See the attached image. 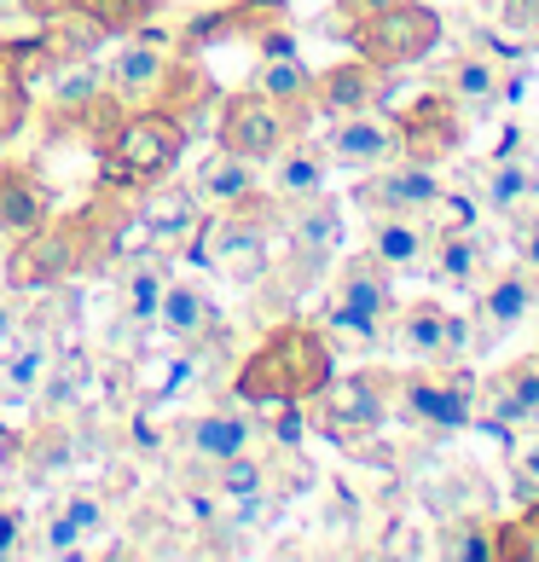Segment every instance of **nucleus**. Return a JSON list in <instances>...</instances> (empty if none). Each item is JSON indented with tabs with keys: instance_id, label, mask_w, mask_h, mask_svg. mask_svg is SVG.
Masks as SVG:
<instances>
[{
	"instance_id": "nucleus-26",
	"label": "nucleus",
	"mask_w": 539,
	"mask_h": 562,
	"mask_svg": "<svg viewBox=\"0 0 539 562\" xmlns=\"http://www.w3.org/2000/svg\"><path fill=\"white\" fill-rule=\"evenodd\" d=\"M256 162H244V157H233V151H215L210 162H198V198L203 203H238V198H250L256 192Z\"/></svg>"
},
{
	"instance_id": "nucleus-10",
	"label": "nucleus",
	"mask_w": 539,
	"mask_h": 562,
	"mask_svg": "<svg viewBox=\"0 0 539 562\" xmlns=\"http://www.w3.org/2000/svg\"><path fill=\"white\" fill-rule=\"evenodd\" d=\"M395 134H401V157L406 162L435 169V162H447L464 145V105L447 88L441 93H424L418 105H406L395 116Z\"/></svg>"
},
{
	"instance_id": "nucleus-43",
	"label": "nucleus",
	"mask_w": 539,
	"mask_h": 562,
	"mask_svg": "<svg viewBox=\"0 0 539 562\" xmlns=\"http://www.w3.org/2000/svg\"><path fill=\"white\" fill-rule=\"evenodd\" d=\"M18 551H24V516L0 510V557H18Z\"/></svg>"
},
{
	"instance_id": "nucleus-36",
	"label": "nucleus",
	"mask_w": 539,
	"mask_h": 562,
	"mask_svg": "<svg viewBox=\"0 0 539 562\" xmlns=\"http://www.w3.org/2000/svg\"><path fill=\"white\" fill-rule=\"evenodd\" d=\"M162 290H169V279L157 273V267H139V273L128 279V314L145 325V319H157V302H162Z\"/></svg>"
},
{
	"instance_id": "nucleus-21",
	"label": "nucleus",
	"mask_w": 539,
	"mask_h": 562,
	"mask_svg": "<svg viewBox=\"0 0 539 562\" xmlns=\"http://www.w3.org/2000/svg\"><path fill=\"white\" fill-rule=\"evenodd\" d=\"M186 447H192L198 458H238V452H250V418H238V412H203V418L186 424L180 435Z\"/></svg>"
},
{
	"instance_id": "nucleus-28",
	"label": "nucleus",
	"mask_w": 539,
	"mask_h": 562,
	"mask_svg": "<svg viewBox=\"0 0 539 562\" xmlns=\"http://www.w3.org/2000/svg\"><path fill=\"white\" fill-rule=\"evenodd\" d=\"M528 198H539V175L528 169V162H487L482 169V203L487 210H499V215H516Z\"/></svg>"
},
{
	"instance_id": "nucleus-13",
	"label": "nucleus",
	"mask_w": 539,
	"mask_h": 562,
	"mask_svg": "<svg viewBox=\"0 0 539 562\" xmlns=\"http://www.w3.org/2000/svg\"><path fill=\"white\" fill-rule=\"evenodd\" d=\"M395 389L406 394V418L424 429H459L475 412L470 371H412V378H395Z\"/></svg>"
},
{
	"instance_id": "nucleus-5",
	"label": "nucleus",
	"mask_w": 539,
	"mask_h": 562,
	"mask_svg": "<svg viewBox=\"0 0 539 562\" xmlns=\"http://www.w3.org/2000/svg\"><path fill=\"white\" fill-rule=\"evenodd\" d=\"M93 256V215L41 221L7 256V290H53Z\"/></svg>"
},
{
	"instance_id": "nucleus-33",
	"label": "nucleus",
	"mask_w": 539,
	"mask_h": 562,
	"mask_svg": "<svg viewBox=\"0 0 539 562\" xmlns=\"http://www.w3.org/2000/svg\"><path fill=\"white\" fill-rule=\"evenodd\" d=\"M81 12H88L105 35H116V30H134L139 18H151L157 0H81Z\"/></svg>"
},
{
	"instance_id": "nucleus-27",
	"label": "nucleus",
	"mask_w": 539,
	"mask_h": 562,
	"mask_svg": "<svg viewBox=\"0 0 539 562\" xmlns=\"http://www.w3.org/2000/svg\"><path fill=\"white\" fill-rule=\"evenodd\" d=\"M441 88L452 93V99H459V105L464 111H487L493 105V99H499V65H487V58H452V65H447V76H441Z\"/></svg>"
},
{
	"instance_id": "nucleus-17",
	"label": "nucleus",
	"mask_w": 539,
	"mask_h": 562,
	"mask_svg": "<svg viewBox=\"0 0 539 562\" xmlns=\"http://www.w3.org/2000/svg\"><path fill=\"white\" fill-rule=\"evenodd\" d=\"M482 412L487 424H534L539 418V353H523L516 366L493 371L482 383Z\"/></svg>"
},
{
	"instance_id": "nucleus-22",
	"label": "nucleus",
	"mask_w": 539,
	"mask_h": 562,
	"mask_svg": "<svg viewBox=\"0 0 539 562\" xmlns=\"http://www.w3.org/2000/svg\"><path fill=\"white\" fill-rule=\"evenodd\" d=\"M424 226H418V215H371V238H366V256H378L389 273L395 267H412L424 256Z\"/></svg>"
},
{
	"instance_id": "nucleus-37",
	"label": "nucleus",
	"mask_w": 539,
	"mask_h": 562,
	"mask_svg": "<svg viewBox=\"0 0 539 562\" xmlns=\"http://www.w3.org/2000/svg\"><path fill=\"white\" fill-rule=\"evenodd\" d=\"M510 244H516V256H523L528 267H539V198H528L523 210L510 215Z\"/></svg>"
},
{
	"instance_id": "nucleus-9",
	"label": "nucleus",
	"mask_w": 539,
	"mask_h": 562,
	"mask_svg": "<svg viewBox=\"0 0 539 562\" xmlns=\"http://www.w3.org/2000/svg\"><path fill=\"white\" fill-rule=\"evenodd\" d=\"M279 233L302 256V279H319L325 261L337 256V244H343V210H337V198H330L325 186H319V192H302V198H284L279 203Z\"/></svg>"
},
{
	"instance_id": "nucleus-8",
	"label": "nucleus",
	"mask_w": 539,
	"mask_h": 562,
	"mask_svg": "<svg viewBox=\"0 0 539 562\" xmlns=\"http://www.w3.org/2000/svg\"><path fill=\"white\" fill-rule=\"evenodd\" d=\"M389 389H395V378H389V371L325 378V389H319V412H314V418L325 424V435H343V441H355V435H371V429L389 418V401H383Z\"/></svg>"
},
{
	"instance_id": "nucleus-41",
	"label": "nucleus",
	"mask_w": 539,
	"mask_h": 562,
	"mask_svg": "<svg viewBox=\"0 0 539 562\" xmlns=\"http://www.w3.org/2000/svg\"><path fill=\"white\" fill-rule=\"evenodd\" d=\"M441 557H493V539H482V528H452V539H441Z\"/></svg>"
},
{
	"instance_id": "nucleus-18",
	"label": "nucleus",
	"mask_w": 539,
	"mask_h": 562,
	"mask_svg": "<svg viewBox=\"0 0 539 562\" xmlns=\"http://www.w3.org/2000/svg\"><path fill=\"white\" fill-rule=\"evenodd\" d=\"M162 76H169V58H162V41L157 35H139L128 41L111 65H105V88L116 105H139V99H157L162 93Z\"/></svg>"
},
{
	"instance_id": "nucleus-24",
	"label": "nucleus",
	"mask_w": 539,
	"mask_h": 562,
	"mask_svg": "<svg viewBox=\"0 0 539 562\" xmlns=\"http://www.w3.org/2000/svg\"><path fill=\"white\" fill-rule=\"evenodd\" d=\"M30 122V81H24V47L0 41V145H12Z\"/></svg>"
},
{
	"instance_id": "nucleus-25",
	"label": "nucleus",
	"mask_w": 539,
	"mask_h": 562,
	"mask_svg": "<svg viewBox=\"0 0 539 562\" xmlns=\"http://www.w3.org/2000/svg\"><path fill=\"white\" fill-rule=\"evenodd\" d=\"M53 366V348L47 342H7L0 348V401H30V394L41 389V378H47Z\"/></svg>"
},
{
	"instance_id": "nucleus-12",
	"label": "nucleus",
	"mask_w": 539,
	"mask_h": 562,
	"mask_svg": "<svg viewBox=\"0 0 539 562\" xmlns=\"http://www.w3.org/2000/svg\"><path fill=\"white\" fill-rule=\"evenodd\" d=\"M134 226H139V238L145 244H192L198 238V226H203V198H198V186H186V180H151V186H139V210H134Z\"/></svg>"
},
{
	"instance_id": "nucleus-11",
	"label": "nucleus",
	"mask_w": 539,
	"mask_h": 562,
	"mask_svg": "<svg viewBox=\"0 0 539 562\" xmlns=\"http://www.w3.org/2000/svg\"><path fill=\"white\" fill-rule=\"evenodd\" d=\"M441 192L447 186L424 162H383V169H366L355 180V203L366 215H429Z\"/></svg>"
},
{
	"instance_id": "nucleus-1",
	"label": "nucleus",
	"mask_w": 539,
	"mask_h": 562,
	"mask_svg": "<svg viewBox=\"0 0 539 562\" xmlns=\"http://www.w3.org/2000/svg\"><path fill=\"white\" fill-rule=\"evenodd\" d=\"M330 330L325 325H307V319H290L279 330H267V342L244 360L238 371V394L250 406L267 412H290L302 401H314L330 378Z\"/></svg>"
},
{
	"instance_id": "nucleus-42",
	"label": "nucleus",
	"mask_w": 539,
	"mask_h": 562,
	"mask_svg": "<svg viewBox=\"0 0 539 562\" xmlns=\"http://www.w3.org/2000/svg\"><path fill=\"white\" fill-rule=\"evenodd\" d=\"M65 510H70V522H76L81 533H99V522H105V516H99V505H93L88 493H70V505H65Z\"/></svg>"
},
{
	"instance_id": "nucleus-6",
	"label": "nucleus",
	"mask_w": 539,
	"mask_h": 562,
	"mask_svg": "<svg viewBox=\"0 0 539 562\" xmlns=\"http://www.w3.org/2000/svg\"><path fill=\"white\" fill-rule=\"evenodd\" d=\"M389 319H395V284H389V267L378 256H360L343 267L337 290H330L325 307V330L330 337H355V342H378Z\"/></svg>"
},
{
	"instance_id": "nucleus-40",
	"label": "nucleus",
	"mask_w": 539,
	"mask_h": 562,
	"mask_svg": "<svg viewBox=\"0 0 539 562\" xmlns=\"http://www.w3.org/2000/svg\"><path fill=\"white\" fill-rule=\"evenodd\" d=\"M516 498H539V435H528L523 452H516Z\"/></svg>"
},
{
	"instance_id": "nucleus-45",
	"label": "nucleus",
	"mask_w": 539,
	"mask_h": 562,
	"mask_svg": "<svg viewBox=\"0 0 539 562\" xmlns=\"http://www.w3.org/2000/svg\"><path fill=\"white\" fill-rule=\"evenodd\" d=\"M70 7H81V0H24V12H35V18H58Z\"/></svg>"
},
{
	"instance_id": "nucleus-29",
	"label": "nucleus",
	"mask_w": 539,
	"mask_h": 562,
	"mask_svg": "<svg viewBox=\"0 0 539 562\" xmlns=\"http://www.w3.org/2000/svg\"><path fill=\"white\" fill-rule=\"evenodd\" d=\"M256 88L273 99V105H284L290 116H296L302 105H314V70H302L296 58H267Z\"/></svg>"
},
{
	"instance_id": "nucleus-44",
	"label": "nucleus",
	"mask_w": 539,
	"mask_h": 562,
	"mask_svg": "<svg viewBox=\"0 0 539 562\" xmlns=\"http://www.w3.org/2000/svg\"><path fill=\"white\" fill-rule=\"evenodd\" d=\"M12 337H18V307H12V296H0V348Z\"/></svg>"
},
{
	"instance_id": "nucleus-38",
	"label": "nucleus",
	"mask_w": 539,
	"mask_h": 562,
	"mask_svg": "<svg viewBox=\"0 0 539 562\" xmlns=\"http://www.w3.org/2000/svg\"><path fill=\"white\" fill-rule=\"evenodd\" d=\"M499 24H505V35L539 41V0H505V7H499Z\"/></svg>"
},
{
	"instance_id": "nucleus-15",
	"label": "nucleus",
	"mask_w": 539,
	"mask_h": 562,
	"mask_svg": "<svg viewBox=\"0 0 539 562\" xmlns=\"http://www.w3.org/2000/svg\"><path fill=\"white\" fill-rule=\"evenodd\" d=\"M395 337H401L406 353H418L429 366H452L470 353V325L459 314H447L441 302H412L395 319Z\"/></svg>"
},
{
	"instance_id": "nucleus-19",
	"label": "nucleus",
	"mask_w": 539,
	"mask_h": 562,
	"mask_svg": "<svg viewBox=\"0 0 539 562\" xmlns=\"http://www.w3.org/2000/svg\"><path fill=\"white\" fill-rule=\"evenodd\" d=\"M41 221H47V192H41V180L24 162H0V233L24 238Z\"/></svg>"
},
{
	"instance_id": "nucleus-35",
	"label": "nucleus",
	"mask_w": 539,
	"mask_h": 562,
	"mask_svg": "<svg viewBox=\"0 0 539 562\" xmlns=\"http://www.w3.org/2000/svg\"><path fill=\"white\" fill-rule=\"evenodd\" d=\"M493 557H534L539 562V498H528L523 522H505L499 539H493Z\"/></svg>"
},
{
	"instance_id": "nucleus-3",
	"label": "nucleus",
	"mask_w": 539,
	"mask_h": 562,
	"mask_svg": "<svg viewBox=\"0 0 539 562\" xmlns=\"http://www.w3.org/2000/svg\"><path fill=\"white\" fill-rule=\"evenodd\" d=\"M186 139H192V128H186L175 111H162V105L128 111L105 134V145H99V157H105L99 175H105V186H151L180 162Z\"/></svg>"
},
{
	"instance_id": "nucleus-31",
	"label": "nucleus",
	"mask_w": 539,
	"mask_h": 562,
	"mask_svg": "<svg viewBox=\"0 0 539 562\" xmlns=\"http://www.w3.org/2000/svg\"><path fill=\"white\" fill-rule=\"evenodd\" d=\"M528 307H534V279H528V267H516V273L493 279V290L482 296V314H487L493 330H510L516 319H528Z\"/></svg>"
},
{
	"instance_id": "nucleus-20",
	"label": "nucleus",
	"mask_w": 539,
	"mask_h": 562,
	"mask_svg": "<svg viewBox=\"0 0 539 562\" xmlns=\"http://www.w3.org/2000/svg\"><path fill=\"white\" fill-rule=\"evenodd\" d=\"M157 325L169 330L175 342L192 348L198 337H210V330H215V302L203 296V290H192V284H169V290H162V302H157Z\"/></svg>"
},
{
	"instance_id": "nucleus-23",
	"label": "nucleus",
	"mask_w": 539,
	"mask_h": 562,
	"mask_svg": "<svg viewBox=\"0 0 539 562\" xmlns=\"http://www.w3.org/2000/svg\"><path fill=\"white\" fill-rule=\"evenodd\" d=\"M325 139H296V145H279V175H273V192L279 198H302V192H319L325 186Z\"/></svg>"
},
{
	"instance_id": "nucleus-7",
	"label": "nucleus",
	"mask_w": 539,
	"mask_h": 562,
	"mask_svg": "<svg viewBox=\"0 0 539 562\" xmlns=\"http://www.w3.org/2000/svg\"><path fill=\"white\" fill-rule=\"evenodd\" d=\"M290 116L284 105H273L261 88L250 93H233V99H221V122H215V139H221V151H233L244 162H267V157H279V145L290 139Z\"/></svg>"
},
{
	"instance_id": "nucleus-16",
	"label": "nucleus",
	"mask_w": 539,
	"mask_h": 562,
	"mask_svg": "<svg viewBox=\"0 0 539 562\" xmlns=\"http://www.w3.org/2000/svg\"><path fill=\"white\" fill-rule=\"evenodd\" d=\"M389 93V70H378L371 58H348V65H330L325 76H314V105L325 116H360V111H378Z\"/></svg>"
},
{
	"instance_id": "nucleus-2",
	"label": "nucleus",
	"mask_w": 539,
	"mask_h": 562,
	"mask_svg": "<svg viewBox=\"0 0 539 562\" xmlns=\"http://www.w3.org/2000/svg\"><path fill=\"white\" fill-rule=\"evenodd\" d=\"M273 226H279V203L256 192L238 203H221V215L198 226V256L226 284H261L267 267H273Z\"/></svg>"
},
{
	"instance_id": "nucleus-39",
	"label": "nucleus",
	"mask_w": 539,
	"mask_h": 562,
	"mask_svg": "<svg viewBox=\"0 0 539 562\" xmlns=\"http://www.w3.org/2000/svg\"><path fill=\"white\" fill-rule=\"evenodd\" d=\"M383 7H401V0H337L330 7V18H319V30H330V35H343L355 18H366V12H383Z\"/></svg>"
},
{
	"instance_id": "nucleus-14",
	"label": "nucleus",
	"mask_w": 539,
	"mask_h": 562,
	"mask_svg": "<svg viewBox=\"0 0 539 562\" xmlns=\"http://www.w3.org/2000/svg\"><path fill=\"white\" fill-rule=\"evenodd\" d=\"M325 157H330V169L366 175V169H383V162L401 157V134H395V122H383L371 111L337 116V122H330V134H325Z\"/></svg>"
},
{
	"instance_id": "nucleus-34",
	"label": "nucleus",
	"mask_w": 539,
	"mask_h": 562,
	"mask_svg": "<svg viewBox=\"0 0 539 562\" xmlns=\"http://www.w3.org/2000/svg\"><path fill=\"white\" fill-rule=\"evenodd\" d=\"M41 389H47L53 401H76V394L88 389V353H81V348H65V353H58V371L47 366Z\"/></svg>"
},
{
	"instance_id": "nucleus-4",
	"label": "nucleus",
	"mask_w": 539,
	"mask_h": 562,
	"mask_svg": "<svg viewBox=\"0 0 539 562\" xmlns=\"http://www.w3.org/2000/svg\"><path fill=\"white\" fill-rule=\"evenodd\" d=\"M343 41L360 58H371L378 70H406V65H418V58H429L441 47V12L418 7V0H401V7L355 18V24L343 30Z\"/></svg>"
},
{
	"instance_id": "nucleus-32",
	"label": "nucleus",
	"mask_w": 539,
	"mask_h": 562,
	"mask_svg": "<svg viewBox=\"0 0 539 562\" xmlns=\"http://www.w3.org/2000/svg\"><path fill=\"white\" fill-rule=\"evenodd\" d=\"M261 487H267V475H261V464H250V452L221 458V482H215L221 498H238V505H261Z\"/></svg>"
},
{
	"instance_id": "nucleus-30",
	"label": "nucleus",
	"mask_w": 539,
	"mask_h": 562,
	"mask_svg": "<svg viewBox=\"0 0 539 562\" xmlns=\"http://www.w3.org/2000/svg\"><path fill=\"white\" fill-rule=\"evenodd\" d=\"M475 267H482V244H475V226H447L435 238V279L447 284H470Z\"/></svg>"
}]
</instances>
